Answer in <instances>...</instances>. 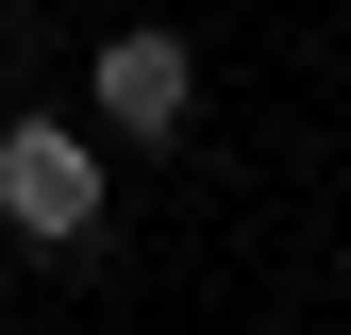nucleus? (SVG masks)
Masks as SVG:
<instances>
[{
    "instance_id": "1",
    "label": "nucleus",
    "mask_w": 351,
    "mask_h": 335,
    "mask_svg": "<svg viewBox=\"0 0 351 335\" xmlns=\"http://www.w3.org/2000/svg\"><path fill=\"white\" fill-rule=\"evenodd\" d=\"M101 218H117L101 117H51V101H17V117H0V235H17V251H101Z\"/></svg>"
},
{
    "instance_id": "2",
    "label": "nucleus",
    "mask_w": 351,
    "mask_h": 335,
    "mask_svg": "<svg viewBox=\"0 0 351 335\" xmlns=\"http://www.w3.org/2000/svg\"><path fill=\"white\" fill-rule=\"evenodd\" d=\"M84 117H101V151H167L201 117V51L167 17H134V34H101V51H84Z\"/></svg>"
},
{
    "instance_id": "3",
    "label": "nucleus",
    "mask_w": 351,
    "mask_h": 335,
    "mask_svg": "<svg viewBox=\"0 0 351 335\" xmlns=\"http://www.w3.org/2000/svg\"><path fill=\"white\" fill-rule=\"evenodd\" d=\"M335 302H351V251H335Z\"/></svg>"
}]
</instances>
